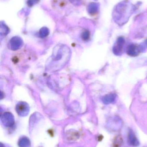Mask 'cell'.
Listing matches in <instances>:
<instances>
[{
    "mask_svg": "<svg viewBox=\"0 0 147 147\" xmlns=\"http://www.w3.org/2000/svg\"><path fill=\"white\" fill-rule=\"evenodd\" d=\"M98 6L97 3H92L89 5L88 11L90 14H95L98 10Z\"/></svg>",
    "mask_w": 147,
    "mask_h": 147,
    "instance_id": "cell-9",
    "label": "cell"
},
{
    "mask_svg": "<svg viewBox=\"0 0 147 147\" xmlns=\"http://www.w3.org/2000/svg\"><path fill=\"white\" fill-rule=\"evenodd\" d=\"M39 2V0H28L27 4L29 7H32L34 4H36Z\"/></svg>",
    "mask_w": 147,
    "mask_h": 147,
    "instance_id": "cell-12",
    "label": "cell"
},
{
    "mask_svg": "<svg viewBox=\"0 0 147 147\" xmlns=\"http://www.w3.org/2000/svg\"><path fill=\"white\" fill-rule=\"evenodd\" d=\"M128 142L129 144L133 147H138L140 143L139 140L137 139L136 135L132 130H129L128 134Z\"/></svg>",
    "mask_w": 147,
    "mask_h": 147,
    "instance_id": "cell-6",
    "label": "cell"
},
{
    "mask_svg": "<svg viewBox=\"0 0 147 147\" xmlns=\"http://www.w3.org/2000/svg\"><path fill=\"white\" fill-rule=\"evenodd\" d=\"M18 145L19 147H30L31 142L27 137H22L19 140Z\"/></svg>",
    "mask_w": 147,
    "mask_h": 147,
    "instance_id": "cell-7",
    "label": "cell"
},
{
    "mask_svg": "<svg viewBox=\"0 0 147 147\" xmlns=\"http://www.w3.org/2000/svg\"><path fill=\"white\" fill-rule=\"evenodd\" d=\"M125 43V39L123 37H120L117 39L116 45L114 47L113 51L117 56H120L123 52V47Z\"/></svg>",
    "mask_w": 147,
    "mask_h": 147,
    "instance_id": "cell-4",
    "label": "cell"
},
{
    "mask_svg": "<svg viewBox=\"0 0 147 147\" xmlns=\"http://www.w3.org/2000/svg\"><path fill=\"white\" fill-rule=\"evenodd\" d=\"M23 41L20 37H13L9 43L8 47L9 49L13 51H16L20 49L22 46Z\"/></svg>",
    "mask_w": 147,
    "mask_h": 147,
    "instance_id": "cell-3",
    "label": "cell"
},
{
    "mask_svg": "<svg viewBox=\"0 0 147 147\" xmlns=\"http://www.w3.org/2000/svg\"><path fill=\"white\" fill-rule=\"evenodd\" d=\"M1 147H4V146H3V144H2L1 143Z\"/></svg>",
    "mask_w": 147,
    "mask_h": 147,
    "instance_id": "cell-13",
    "label": "cell"
},
{
    "mask_svg": "<svg viewBox=\"0 0 147 147\" xmlns=\"http://www.w3.org/2000/svg\"><path fill=\"white\" fill-rule=\"evenodd\" d=\"M116 96L114 94H107L103 97L102 98L103 102L105 104H109L113 102L115 100Z\"/></svg>",
    "mask_w": 147,
    "mask_h": 147,
    "instance_id": "cell-8",
    "label": "cell"
},
{
    "mask_svg": "<svg viewBox=\"0 0 147 147\" xmlns=\"http://www.w3.org/2000/svg\"><path fill=\"white\" fill-rule=\"evenodd\" d=\"M48 34H49V30L47 28L43 27L40 30V36L41 38H44V37H46Z\"/></svg>",
    "mask_w": 147,
    "mask_h": 147,
    "instance_id": "cell-10",
    "label": "cell"
},
{
    "mask_svg": "<svg viewBox=\"0 0 147 147\" xmlns=\"http://www.w3.org/2000/svg\"><path fill=\"white\" fill-rule=\"evenodd\" d=\"M141 49L140 47L136 45H129L127 48V53L129 56L132 57H135L138 56L140 52Z\"/></svg>",
    "mask_w": 147,
    "mask_h": 147,
    "instance_id": "cell-5",
    "label": "cell"
},
{
    "mask_svg": "<svg viewBox=\"0 0 147 147\" xmlns=\"http://www.w3.org/2000/svg\"><path fill=\"white\" fill-rule=\"evenodd\" d=\"M90 37L89 32L88 31H85L82 34V37L84 40H87L89 39Z\"/></svg>",
    "mask_w": 147,
    "mask_h": 147,
    "instance_id": "cell-11",
    "label": "cell"
},
{
    "mask_svg": "<svg viewBox=\"0 0 147 147\" xmlns=\"http://www.w3.org/2000/svg\"><path fill=\"white\" fill-rule=\"evenodd\" d=\"M146 45H147V39L146 40Z\"/></svg>",
    "mask_w": 147,
    "mask_h": 147,
    "instance_id": "cell-14",
    "label": "cell"
},
{
    "mask_svg": "<svg viewBox=\"0 0 147 147\" xmlns=\"http://www.w3.org/2000/svg\"><path fill=\"white\" fill-rule=\"evenodd\" d=\"M16 110L19 116L25 117L29 113V107L26 102H21L16 105Z\"/></svg>",
    "mask_w": 147,
    "mask_h": 147,
    "instance_id": "cell-1",
    "label": "cell"
},
{
    "mask_svg": "<svg viewBox=\"0 0 147 147\" xmlns=\"http://www.w3.org/2000/svg\"><path fill=\"white\" fill-rule=\"evenodd\" d=\"M1 121L3 126L6 127H11L14 124V116L9 112H5L1 116Z\"/></svg>",
    "mask_w": 147,
    "mask_h": 147,
    "instance_id": "cell-2",
    "label": "cell"
}]
</instances>
